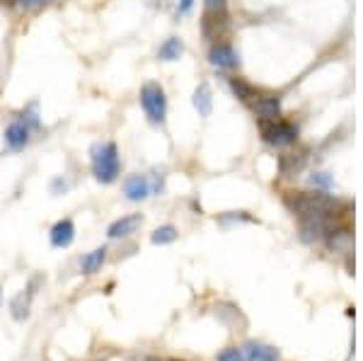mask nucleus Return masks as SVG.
Instances as JSON below:
<instances>
[{
    "mask_svg": "<svg viewBox=\"0 0 363 361\" xmlns=\"http://www.w3.org/2000/svg\"><path fill=\"white\" fill-rule=\"evenodd\" d=\"M259 131L267 145L272 148H289L298 141V126L289 119H274V121H259Z\"/></svg>",
    "mask_w": 363,
    "mask_h": 361,
    "instance_id": "nucleus-3",
    "label": "nucleus"
},
{
    "mask_svg": "<svg viewBox=\"0 0 363 361\" xmlns=\"http://www.w3.org/2000/svg\"><path fill=\"white\" fill-rule=\"evenodd\" d=\"M310 184H313V187H318L320 191H327V189L335 187V182H332V177L327 172H315L313 177H310Z\"/></svg>",
    "mask_w": 363,
    "mask_h": 361,
    "instance_id": "nucleus-19",
    "label": "nucleus"
},
{
    "mask_svg": "<svg viewBox=\"0 0 363 361\" xmlns=\"http://www.w3.org/2000/svg\"><path fill=\"white\" fill-rule=\"evenodd\" d=\"M230 90H233V95H235L242 104H247V107L252 104V100L259 95V92H257L245 78H230Z\"/></svg>",
    "mask_w": 363,
    "mask_h": 361,
    "instance_id": "nucleus-14",
    "label": "nucleus"
},
{
    "mask_svg": "<svg viewBox=\"0 0 363 361\" xmlns=\"http://www.w3.org/2000/svg\"><path fill=\"white\" fill-rule=\"evenodd\" d=\"M29 304H32V296L27 291H20L13 301H10V313L15 320H27L29 318Z\"/></svg>",
    "mask_w": 363,
    "mask_h": 361,
    "instance_id": "nucleus-16",
    "label": "nucleus"
},
{
    "mask_svg": "<svg viewBox=\"0 0 363 361\" xmlns=\"http://www.w3.org/2000/svg\"><path fill=\"white\" fill-rule=\"evenodd\" d=\"M194 3L196 0H179L177 3V15L182 17V15H189L191 10H194Z\"/></svg>",
    "mask_w": 363,
    "mask_h": 361,
    "instance_id": "nucleus-22",
    "label": "nucleus"
},
{
    "mask_svg": "<svg viewBox=\"0 0 363 361\" xmlns=\"http://www.w3.org/2000/svg\"><path fill=\"white\" fill-rule=\"evenodd\" d=\"M140 226H143V216H140V213H128V216H121V218H116L109 223L107 238L109 240H121V238L133 235Z\"/></svg>",
    "mask_w": 363,
    "mask_h": 361,
    "instance_id": "nucleus-7",
    "label": "nucleus"
},
{
    "mask_svg": "<svg viewBox=\"0 0 363 361\" xmlns=\"http://www.w3.org/2000/svg\"><path fill=\"white\" fill-rule=\"evenodd\" d=\"M49 240H51V245L58 248V250L70 248V245H73V240H75V223L70 218L56 221V223L51 226V231H49Z\"/></svg>",
    "mask_w": 363,
    "mask_h": 361,
    "instance_id": "nucleus-9",
    "label": "nucleus"
},
{
    "mask_svg": "<svg viewBox=\"0 0 363 361\" xmlns=\"http://www.w3.org/2000/svg\"><path fill=\"white\" fill-rule=\"evenodd\" d=\"M191 104H194L199 116H211V112H213V90H211V85L206 80H201V83L194 87Z\"/></svg>",
    "mask_w": 363,
    "mask_h": 361,
    "instance_id": "nucleus-10",
    "label": "nucleus"
},
{
    "mask_svg": "<svg viewBox=\"0 0 363 361\" xmlns=\"http://www.w3.org/2000/svg\"><path fill=\"white\" fill-rule=\"evenodd\" d=\"M228 3L225 0H206V13H225Z\"/></svg>",
    "mask_w": 363,
    "mask_h": 361,
    "instance_id": "nucleus-21",
    "label": "nucleus"
},
{
    "mask_svg": "<svg viewBox=\"0 0 363 361\" xmlns=\"http://www.w3.org/2000/svg\"><path fill=\"white\" fill-rule=\"evenodd\" d=\"M3 141L10 150L20 153V150H25L29 141H32V131H29L22 121H13V124H8V129H5Z\"/></svg>",
    "mask_w": 363,
    "mask_h": 361,
    "instance_id": "nucleus-8",
    "label": "nucleus"
},
{
    "mask_svg": "<svg viewBox=\"0 0 363 361\" xmlns=\"http://www.w3.org/2000/svg\"><path fill=\"white\" fill-rule=\"evenodd\" d=\"M218 361H247V359H245L242 349L230 347V349H225V352H220V354H218Z\"/></svg>",
    "mask_w": 363,
    "mask_h": 361,
    "instance_id": "nucleus-20",
    "label": "nucleus"
},
{
    "mask_svg": "<svg viewBox=\"0 0 363 361\" xmlns=\"http://www.w3.org/2000/svg\"><path fill=\"white\" fill-rule=\"evenodd\" d=\"M49 3H54V0H13V8H17L20 13H34V10H42Z\"/></svg>",
    "mask_w": 363,
    "mask_h": 361,
    "instance_id": "nucleus-18",
    "label": "nucleus"
},
{
    "mask_svg": "<svg viewBox=\"0 0 363 361\" xmlns=\"http://www.w3.org/2000/svg\"><path fill=\"white\" fill-rule=\"evenodd\" d=\"M90 167L97 182L112 184L121 174V155L114 141H99L90 148Z\"/></svg>",
    "mask_w": 363,
    "mask_h": 361,
    "instance_id": "nucleus-1",
    "label": "nucleus"
},
{
    "mask_svg": "<svg viewBox=\"0 0 363 361\" xmlns=\"http://www.w3.org/2000/svg\"><path fill=\"white\" fill-rule=\"evenodd\" d=\"M104 262H107V248H95L80 260V270H83V274H97Z\"/></svg>",
    "mask_w": 363,
    "mask_h": 361,
    "instance_id": "nucleus-13",
    "label": "nucleus"
},
{
    "mask_svg": "<svg viewBox=\"0 0 363 361\" xmlns=\"http://www.w3.org/2000/svg\"><path fill=\"white\" fill-rule=\"evenodd\" d=\"M250 109L257 114L259 121H274V119H281V100L277 95H257L252 100Z\"/></svg>",
    "mask_w": 363,
    "mask_h": 361,
    "instance_id": "nucleus-5",
    "label": "nucleus"
},
{
    "mask_svg": "<svg viewBox=\"0 0 363 361\" xmlns=\"http://www.w3.org/2000/svg\"><path fill=\"white\" fill-rule=\"evenodd\" d=\"M245 359L247 361H279V352L274 347H267V345H257V342H250L247 347L242 349Z\"/></svg>",
    "mask_w": 363,
    "mask_h": 361,
    "instance_id": "nucleus-12",
    "label": "nucleus"
},
{
    "mask_svg": "<svg viewBox=\"0 0 363 361\" xmlns=\"http://www.w3.org/2000/svg\"><path fill=\"white\" fill-rule=\"evenodd\" d=\"M208 63L218 71H235L240 66V56L238 51L233 49V44L228 42H213L208 51Z\"/></svg>",
    "mask_w": 363,
    "mask_h": 361,
    "instance_id": "nucleus-4",
    "label": "nucleus"
},
{
    "mask_svg": "<svg viewBox=\"0 0 363 361\" xmlns=\"http://www.w3.org/2000/svg\"><path fill=\"white\" fill-rule=\"evenodd\" d=\"M0 301H3V291H0Z\"/></svg>",
    "mask_w": 363,
    "mask_h": 361,
    "instance_id": "nucleus-23",
    "label": "nucleus"
},
{
    "mask_svg": "<svg viewBox=\"0 0 363 361\" xmlns=\"http://www.w3.org/2000/svg\"><path fill=\"white\" fill-rule=\"evenodd\" d=\"M138 102H140V109L148 116L150 124L160 126L165 124L167 119V95L162 90V85L157 83H145L140 87L138 92Z\"/></svg>",
    "mask_w": 363,
    "mask_h": 361,
    "instance_id": "nucleus-2",
    "label": "nucleus"
},
{
    "mask_svg": "<svg viewBox=\"0 0 363 361\" xmlns=\"http://www.w3.org/2000/svg\"><path fill=\"white\" fill-rule=\"evenodd\" d=\"M121 189H124V196L128 201H133V204L145 201L150 196L148 174H128V177L124 179V184H121Z\"/></svg>",
    "mask_w": 363,
    "mask_h": 361,
    "instance_id": "nucleus-6",
    "label": "nucleus"
},
{
    "mask_svg": "<svg viewBox=\"0 0 363 361\" xmlns=\"http://www.w3.org/2000/svg\"><path fill=\"white\" fill-rule=\"evenodd\" d=\"M17 121H22V124H25L32 133L42 129V116H39V104H37V102H32L29 107L22 109L20 116H17Z\"/></svg>",
    "mask_w": 363,
    "mask_h": 361,
    "instance_id": "nucleus-15",
    "label": "nucleus"
},
{
    "mask_svg": "<svg viewBox=\"0 0 363 361\" xmlns=\"http://www.w3.org/2000/svg\"><path fill=\"white\" fill-rule=\"evenodd\" d=\"M182 54H184V42H182L179 37H167L165 42L160 44V49H157V58L165 63L179 61Z\"/></svg>",
    "mask_w": 363,
    "mask_h": 361,
    "instance_id": "nucleus-11",
    "label": "nucleus"
},
{
    "mask_svg": "<svg viewBox=\"0 0 363 361\" xmlns=\"http://www.w3.org/2000/svg\"><path fill=\"white\" fill-rule=\"evenodd\" d=\"M177 228L174 226H169V223H165V226H160V228H155L153 231V235H150V243L153 245H169V243H174L177 240Z\"/></svg>",
    "mask_w": 363,
    "mask_h": 361,
    "instance_id": "nucleus-17",
    "label": "nucleus"
}]
</instances>
